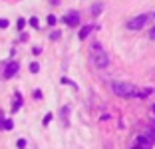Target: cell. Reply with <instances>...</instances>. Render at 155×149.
Masks as SVG:
<instances>
[{
    "label": "cell",
    "mask_w": 155,
    "mask_h": 149,
    "mask_svg": "<svg viewBox=\"0 0 155 149\" xmlns=\"http://www.w3.org/2000/svg\"><path fill=\"white\" fill-rule=\"evenodd\" d=\"M91 64H94L96 68H107V66H110V56L101 48V44L91 46Z\"/></svg>",
    "instance_id": "1"
},
{
    "label": "cell",
    "mask_w": 155,
    "mask_h": 149,
    "mask_svg": "<svg viewBox=\"0 0 155 149\" xmlns=\"http://www.w3.org/2000/svg\"><path fill=\"white\" fill-rule=\"evenodd\" d=\"M111 90H114L115 95L119 98H135L137 95V90L133 84H127V81H114L111 84Z\"/></svg>",
    "instance_id": "2"
},
{
    "label": "cell",
    "mask_w": 155,
    "mask_h": 149,
    "mask_svg": "<svg viewBox=\"0 0 155 149\" xmlns=\"http://www.w3.org/2000/svg\"><path fill=\"white\" fill-rule=\"evenodd\" d=\"M153 133L155 131H149V133H145V135H139L133 149H151V145H153Z\"/></svg>",
    "instance_id": "3"
},
{
    "label": "cell",
    "mask_w": 155,
    "mask_h": 149,
    "mask_svg": "<svg viewBox=\"0 0 155 149\" xmlns=\"http://www.w3.org/2000/svg\"><path fill=\"white\" fill-rule=\"evenodd\" d=\"M147 20H149L147 14H139V16H135V18H131L127 22V28L129 30H141V28L147 24Z\"/></svg>",
    "instance_id": "4"
},
{
    "label": "cell",
    "mask_w": 155,
    "mask_h": 149,
    "mask_svg": "<svg viewBox=\"0 0 155 149\" xmlns=\"http://www.w3.org/2000/svg\"><path fill=\"white\" fill-rule=\"evenodd\" d=\"M64 22L68 24V26H78V24H80V14H78L76 10H70L64 16Z\"/></svg>",
    "instance_id": "5"
},
{
    "label": "cell",
    "mask_w": 155,
    "mask_h": 149,
    "mask_svg": "<svg viewBox=\"0 0 155 149\" xmlns=\"http://www.w3.org/2000/svg\"><path fill=\"white\" fill-rule=\"evenodd\" d=\"M18 68H20V64H18V62H10V64H6L4 78H14L16 74H18Z\"/></svg>",
    "instance_id": "6"
},
{
    "label": "cell",
    "mask_w": 155,
    "mask_h": 149,
    "mask_svg": "<svg viewBox=\"0 0 155 149\" xmlns=\"http://www.w3.org/2000/svg\"><path fill=\"white\" fill-rule=\"evenodd\" d=\"M94 30V26H84L82 30H80V38H82V40H86L87 36H90V32Z\"/></svg>",
    "instance_id": "7"
},
{
    "label": "cell",
    "mask_w": 155,
    "mask_h": 149,
    "mask_svg": "<svg viewBox=\"0 0 155 149\" xmlns=\"http://www.w3.org/2000/svg\"><path fill=\"white\" fill-rule=\"evenodd\" d=\"M20 105H22V95H20V94H16V101L12 104V111H18V109H20Z\"/></svg>",
    "instance_id": "8"
},
{
    "label": "cell",
    "mask_w": 155,
    "mask_h": 149,
    "mask_svg": "<svg viewBox=\"0 0 155 149\" xmlns=\"http://www.w3.org/2000/svg\"><path fill=\"white\" fill-rule=\"evenodd\" d=\"M151 88H147V90H137V95L135 98H147V95H151Z\"/></svg>",
    "instance_id": "9"
},
{
    "label": "cell",
    "mask_w": 155,
    "mask_h": 149,
    "mask_svg": "<svg viewBox=\"0 0 155 149\" xmlns=\"http://www.w3.org/2000/svg\"><path fill=\"white\" fill-rule=\"evenodd\" d=\"M30 72H32V74H38V72H40V64H38V62H32V64H30Z\"/></svg>",
    "instance_id": "10"
},
{
    "label": "cell",
    "mask_w": 155,
    "mask_h": 149,
    "mask_svg": "<svg viewBox=\"0 0 155 149\" xmlns=\"http://www.w3.org/2000/svg\"><path fill=\"white\" fill-rule=\"evenodd\" d=\"M101 8H104L101 4H94V6H91V14H100V12H101Z\"/></svg>",
    "instance_id": "11"
},
{
    "label": "cell",
    "mask_w": 155,
    "mask_h": 149,
    "mask_svg": "<svg viewBox=\"0 0 155 149\" xmlns=\"http://www.w3.org/2000/svg\"><path fill=\"white\" fill-rule=\"evenodd\" d=\"M12 127H14L12 119H4V129H12Z\"/></svg>",
    "instance_id": "12"
},
{
    "label": "cell",
    "mask_w": 155,
    "mask_h": 149,
    "mask_svg": "<svg viewBox=\"0 0 155 149\" xmlns=\"http://www.w3.org/2000/svg\"><path fill=\"white\" fill-rule=\"evenodd\" d=\"M30 26H32V28H38V26H40L38 18H34V16H32V18H30Z\"/></svg>",
    "instance_id": "13"
},
{
    "label": "cell",
    "mask_w": 155,
    "mask_h": 149,
    "mask_svg": "<svg viewBox=\"0 0 155 149\" xmlns=\"http://www.w3.org/2000/svg\"><path fill=\"white\" fill-rule=\"evenodd\" d=\"M8 20H6V18H0V28H8Z\"/></svg>",
    "instance_id": "14"
},
{
    "label": "cell",
    "mask_w": 155,
    "mask_h": 149,
    "mask_svg": "<svg viewBox=\"0 0 155 149\" xmlns=\"http://www.w3.org/2000/svg\"><path fill=\"white\" fill-rule=\"evenodd\" d=\"M24 26H26V20L20 18V20H18V30H24Z\"/></svg>",
    "instance_id": "15"
},
{
    "label": "cell",
    "mask_w": 155,
    "mask_h": 149,
    "mask_svg": "<svg viewBox=\"0 0 155 149\" xmlns=\"http://www.w3.org/2000/svg\"><path fill=\"white\" fill-rule=\"evenodd\" d=\"M18 149H26V139H18Z\"/></svg>",
    "instance_id": "16"
},
{
    "label": "cell",
    "mask_w": 155,
    "mask_h": 149,
    "mask_svg": "<svg viewBox=\"0 0 155 149\" xmlns=\"http://www.w3.org/2000/svg\"><path fill=\"white\" fill-rule=\"evenodd\" d=\"M50 121H52V113H48V115L44 118V121H42V123H44V125H48Z\"/></svg>",
    "instance_id": "17"
},
{
    "label": "cell",
    "mask_w": 155,
    "mask_h": 149,
    "mask_svg": "<svg viewBox=\"0 0 155 149\" xmlns=\"http://www.w3.org/2000/svg\"><path fill=\"white\" fill-rule=\"evenodd\" d=\"M0 129H4V113L0 111Z\"/></svg>",
    "instance_id": "18"
},
{
    "label": "cell",
    "mask_w": 155,
    "mask_h": 149,
    "mask_svg": "<svg viewBox=\"0 0 155 149\" xmlns=\"http://www.w3.org/2000/svg\"><path fill=\"white\" fill-rule=\"evenodd\" d=\"M48 24H50V26H54V24H56V16H48Z\"/></svg>",
    "instance_id": "19"
},
{
    "label": "cell",
    "mask_w": 155,
    "mask_h": 149,
    "mask_svg": "<svg viewBox=\"0 0 155 149\" xmlns=\"http://www.w3.org/2000/svg\"><path fill=\"white\" fill-rule=\"evenodd\" d=\"M34 98L40 99V98H42V91H40V90H36V91H34Z\"/></svg>",
    "instance_id": "20"
},
{
    "label": "cell",
    "mask_w": 155,
    "mask_h": 149,
    "mask_svg": "<svg viewBox=\"0 0 155 149\" xmlns=\"http://www.w3.org/2000/svg\"><path fill=\"white\" fill-rule=\"evenodd\" d=\"M149 38H151V40H155V28H153V30L149 32Z\"/></svg>",
    "instance_id": "21"
},
{
    "label": "cell",
    "mask_w": 155,
    "mask_h": 149,
    "mask_svg": "<svg viewBox=\"0 0 155 149\" xmlns=\"http://www.w3.org/2000/svg\"><path fill=\"white\" fill-rule=\"evenodd\" d=\"M151 111H153V113H155V105H153V108H151Z\"/></svg>",
    "instance_id": "22"
},
{
    "label": "cell",
    "mask_w": 155,
    "mask_h": 149,
    "mask_svg": "<svg viewBox=\"0 0 155 149\" xmlns=\"http://www.w3.org/2000/svg\"><path fill=\"white\" fill-rule=\"evenodd\" d=\"M153 131H155V123H153Z\"/></svg>",
    "instance_id": "23"
},
{
    "label": "cell",
    "mask_w": 155,
    "mask_h": 149,
    "mask_svg": "<svg viewBox=\"0 0 155 149\" xmlns=\"http://www.w3.org/2000/svg\"><path fill=\"white\" fill-rule=\"evenodd\" d=\"M153 18H155V14H153Z\"/></svg>",
    "instance_id": "24"
}]
</instances>
